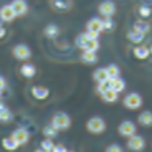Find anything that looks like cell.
<instances>
[{
  "instance_id": "1",
  "label": "cell",
  "mask_w": 152,
  "mask_h": 152,
  "mask_svg": "<svg viewBox=\"0 0 152 152\" xmlns=\"http://www.w3.org/2000/svg\"><path fill=\"white\" fill-rule=\"evenodd\" d=\"M51 124L57 131H66L71 126V118H69V115L66 112H56L54 115H52Z\"/></svg>"
},
{
  "instance_id": "2",
  "label": "cell",
  "mask_w": 152,
  "mask_h": 152,
  "mask_svg": "<svg viewBox=\"0 0 152 152\" xmlns=\"http://www.w3.org/2000/svg\"><path fill=\"white\" fill-rule=\"evenodd\" d=\"M86 129L88 132L94 134V135H98V134H102L106 131V121L102 118V117H91L86 123Z\"/></svg>"
},
{
  "instance_id": "3",
  "label": "cell",
  "mask_w": 152,
  "mask_h": 152,
  "mask_svg": "<svg viewBox=\"0 0 152 152\" xmlns=\"http://www.w3.org/2000/svg\"><path fill=\"white\" fill-rule=\"evenodd\" d=\"M123 104H124V108H126V109L135 111V109L141 108L143 98H141V95L138 92H131V94H128L126 97L123 98Z\"/></svg>"
},
{
  "instance_id": "4",
  "label": "cell",
  "mask_w": 152,
  "mask_h": 152,
  "mask_svg": "<svg viewBox=\"0 0 152 152\" xmlns=\"http://www.w3.org/2000/svg\"><path fill=\"white\" fill-rule=\"evenodd\" d=\"M146 146V143H145V138H143L141 135H137V134H134V135L128 137V148L131 151H135V152H140L143 151Z\"/></svg>"
},
{
  "instance_id": "5",
  "label": "cell",
  "mask_w": 152,
  "mask_h": 152,
  "mask_svg": "<svg viewBox=\"0 0 152 152\" xmlns=\"http://www.w3.org/2000/svg\"><path fill=\"white\" fill-rule=\"evenodd\" d=\"M12 56H14L17 60H28V58L31 57V49H29L28 45L19 43V45H15V46H14Z\"/></svg>"
},
{
  "instance_id": "6",
  "label": "cell",
  "mask_w": 152,
  "mask_h": 152,
  "mask_svg": "<svg viewBox=\"0 0 152 152\" xmlns=\"http://www.w3.org/2000/svg\"><path fill=\"white\" fill-rule=\"evenodd\" d=\"M137 132V126H135V123L134 121H131V120H124V121H121V124L118 126V134L121 137H131V135H134V134Z\"/></svg>"
},
{
  "instance_id": "7",
  "label": "cell",
  "mask_w": 152,
  "mask_h": 152,
  "mask_svg": "<svg viewBox=\"0 0 152 152\" xmlns=\"http://www.w3.org/2000/svg\"><path fill=\"white\" fill-rule=\"evenodd\" d=\"M11 138L19 146H23V145H26V143L29 141V132H28V129H25V128H19V129H15L11 134Z\"/></svg>"
},
{
  "instance_id": "8",
  "label": "cell",
  "mask_w": 152,
  "mask_h": 152,
  "mask_svg": "<svg viewBox=\"0 0 152 152\" xmlns=\"http://www.w3.org/2000/svg\"><path fill=\"white\" fill-rule=\"evenodd\" d=\"M115 3L111 2V0H104V2L100 3V6H98V12H100L103 17H112L115 14Z\"/></svg>"
},
{
  "instance_id": "9",
  "label": "cell",
  "mask_w": 152,
  "mask_h": 152,
  "mask_svg": "<svg viewBox=\"0 0 152 152\" xmlns=\"http://www.w3.org/2000/svg\"><path fill=\"white\" fill-rule=\"evenodd\" d=\"M15 12H14V10H12V6L11 5H5V6H2L0 8V20H3V22H12L14 19H15Z\"/></svg>"
},
{
  "instance_id": "10",
  "label": "cell",
  "mask_w": 152,
  "mask_h": 152,
  "mask_svg": "<svg viewBox=\"0 0 152 152\" xmlns=\"http://www.w3.org/2000/svg\"><path fill=\"white\" fill-rule=\"evenodd\" d=\"M11 6H12V10H14L17 17L25 15L26 12H28V3H26L25 0H14V2L11 3Z\"/></svg>"
},
{
  "instance_id": "11",
  "label": "cell",
  "mask_w": 152,
  "mask_h": 152,
  "mask_svg": "<svg viewBox=\"0 0 152 152\" xmlns=\"http://www.w3.org/2000/svg\"><path fill=\"white\" fill-rule=\"evenodd\" d=\"M31 94H32L34 98H37V100H45V98L49 97V89L45 88V86H32Z\"/></svg>"
},
{
  "instance_id": "12",
  "label": "cell",
  "mask_w": 152,
  "mask_h": 152,
  "mask_svg": "<svg viewBox=\"0 0 152 152\" xmlns=\"http://www.w3.org/2000/svg\"><path fill=\"white\" fill-rule=\"evenodd\" d=\"M88 31L100 34V32L103 31V20H102V19H97V17L91 19V20L88 22Z\"/></svg>"
},
{
  "instance_id": "13",
  "label": "cell",
  "mask_w": 152,
  "mask_h": 152,
  "mask_svg": "<svg viewBox=\"0 0 152 152\" xmlns=\"http://www.w3.org/2000/svg\"><path fill=\"white\" fill-rule=\"evenodd\" d=\"M51 5L57 11H68L72 6V2L71 0H51Z\"/></svg>"
},
{
  "instance_id": "14",
  "label": "cell",
  "mask_w": 152,
  "mask_h": 152,
  "mask_svg": "<svg viewBox=\"0 0 152 152\" xmlns=\"http://www.w3.org/2000/svg\"><path fill=\"white\" fill-rule=\"evenodd\" d=\"M100 95H102V98H103V102H106V103H115V102L118 100V92H115L112 88L106 89V91L102 92Z\"/></svg>"
},
{
  "instance_id": "15",
  "label": "cell",
  "mask_w": 152,
  "mask_h": 152,
  "mask_svg": "<svg viewBox=\"0 0 152 152\" xmlns=\"http://www.w3.org/2000/svg\"><path fill=\"white\" fill-rule=\"evenodd\" d=\"M138 123L145 128H151L152 126V112L151 111H143L138 115Z\"/></svg>"
},
{
  "instance_id": "16",
  "label": "cell",
  "mask_w": 152,
  "mask_h": 152,
  "mask_svg": "<svg viewBox=\"0 0 152 152\" xmlns=\"http://www.w3.org/2000/svg\"><path fill=\"white\" fill-rule=\"evenodd\" d=\"M109 83H111V88L114 89L115 92H123L124 89H126V83H124V80L123 78H120V77H117V78H112V80H109Z\"/></svg>"
},
{
  "instance_id": "17",
  "label": "cell",
  "mask_w": 152,
  "mask_h": 152,
  "mask_svg": "<svg viewBox=\"0 0 152 152\" xmlns=\"http://www.w3.org/2000/svg\"><path fill=\"white\" fill-rule=\"evenodd\" d=\"M20 72L26 78H32L35 75V66L32 63H23L22 68H20Z\"/></svg>"
},
{
  "instance_id": "18",
  "label": "cell",
  "mask_w": 152,
  "mask_h": 152,
  "mask_svg": "<svg viewBox=\"0 0 152 152\" xmlns=\"http://www.w3.org/2000/svg\"><path fill=\"white\" fill-rule=\"evenodd\" d=\"M82 60H83V63H88V65L95 63V61L98 60L97 52H94V51H83V54H82Z\"/></svg>"
},
{
  "instance_id": "19",
  "label": "cell",
  "mask_w": 152,
  "mask_h": 152,
  "mask_svg": "<svg viewBox=\"0 0 152 152\" xmlns=\"http://www.w3.org/2000/svg\"><path fill=\"white\" fill-rule=\"evenodd\" d=\"M94 80L97 83H100V82H106V80H109L108 77V71H106V68H98L95 72H94Z\"/></svg>"
},
{
  "instance_id": "20",
  "label": "cell",
  "mask_w": 152,
  "mask_h": 152,
  "mask_svg": "<svg viewBox=\"0 0 152 152\" xmlns=\"http://www.w3.org/2000/svg\"><path fill=\"white\" fill-rule=\"evenodd\" d=\"M2 146L6 149V151H10V152H14V151H17L20 146L17 145V143L11 138V137H6V138H3L2 140Z\"/></svg>"
},
{
  "instance_id": "21",
  "label": "cell",
  "mask_w": 152,
  "mask_h": 152,
  "mask_svg": "<svg viewBox=\"0 0 152 152\" xmlns=\"http://www.w3.org/2000/svg\"><path fill=\"white\" fill-rule=\"evenodd\" d=\"M149 49L146 46H137L135 49H134V56H135L138 60H146L149 57Z\"/></svg>"
},
{
  "instance_id": "22",
  "label": "cell",
  "mask_w": 152,
  "mask_h": 152,
  "mask_svg": "<svg viewBox=\"0 0 152 152\" xmlns=\"http://www.w3.org/2000/svg\"><path fill=\"white\" fill-rule=\"evenodd\" d=\"M98 48H100V43H98V39H88L85 46H83V51H94L97 52Z\"/></svg>"
},
{
  "instance_id": "23",
  "label": "cell",
  "mask_w": 152,
  "mask_h": 152,
  "mask_svg": "<svg viewBox=\"0 0 152 152\" xmlns=\"http://www.w3.org/2000/svg\"><path fill=\"white\" fill-rule=\"evenodd\" d=\"M58 26L56 25V23H51V25H48L46 28H45V35L46 37H49V39H54V37H57L58 35Z\"/></svg>"
},
{
  "instance_id": "24",
  "label": "cell",
  "mask_w": 152,
  "mask_h": 152,
  "mask_svg": "<svg viewBox=\"0 0 152 152\" xmlns=\"http://www.w3.org/2000/svg\"><path fill=\"white\" fill-rule=\"evenodd\" d=\"M106 71H108V77H109V80L120 77V68H118L117 65H114V63L109 65V66H106Z\"/></svg>"
},
{
  "instance_id": "25",
  "label": "cell",
  "mask_w": 152,
  "mask_h": 152,
  "mask_svg": "<svg viewBox=\"0 0 152 152\" xmlns=\"http://www.w3.org/2000/svg\"><path fill=\"white\" fill-rule=\"evenodd\" d=\"M128 39L132 42V43H141L143 40H145V34H141L138 31H131L128 34Z\"/></svg>"
},
{
  "instance_id": "26",
  "label": "cell",
  "mask_w": 152,
  "mask_h": 152,
  "mask_svg": "<svg viewBox=\"0 0 152 152\" xmlns=\"http://www.w3.org/2000/svg\"><path fill=\"white\" fill-rule=\"evenodd\" d=\"M149 29H151L149 23H146V22H141V20H138L135 25H134V31H138V32H141V34H146Z\"/></svg>"
},
{
  "instance_id": "27",
  "label": "cell",
  "mask_w": 152,
  "mask_h": 152,
  "mask_svg": "<svg viewBox=\"0 0 152 152\" xmlns=\"http://www.w3.org/2000/svg\"><path fill=\"white\" fill-rule=\"evenodd\" d=\"M57 129L52 126V124H48V126H45L43 128V135L46 137V138H54L56 135H57Z\"/></svg>"
},
{
  "instance_id": "28",
  "label": "cell",
  "mask_w": 152,
  "mask_h": 152,
  "mask_svg": "<svg viewBox=\"0 0 152 152\" xmlns=\"http://www.w3.org/2000/svg\"><path fill=\"white\" fill-rule=\"evenodd\" d=\"M11 118H12V114H11V111L8 109V108H5V109L0 111V121L6 123V121H10Z\"/></svg>"
},
{
  "instance_id": "29",
  "label": "cell",
  "mask_w": 152,
  "mask_h": 152,
  "mask_svg": "<svg viewBox=\"0 0 152 152\" xmlns=\"http://www.w3.org/2000/svg\"><path fill=\"white\" fill-rule=\"evenodd\" d=\"M40 146H42V149H45V151L51 152V151H52V148H54V143H52V138H45V140L40 143Z\"/></svg>"
},
{
  "instance_id": "30",
  "label": "cell",
  "mask_w": 152,
  "mask_h": 152,
  "mask_svg": "<svg viewBox=\"0 0 152 152\" xmlns=\"http://www.w3.org/2000/svg\"><path fill=\"white\" fill-rule=\"evenodd\" d=\"M86 40H88V35H86V34H80L78 37L75 39V45H77V46H78L80 49H83V46H85Z\"/></svg>"
},
{
  "instance_id": "31",
  "label": "cell",
  "mask_w": 152,
  "mask_h": 152,
  "mask_svg": "<svg viewBox=\"0 0 152 152\" xmlns=\"http://www.w3.org/2000/svg\"><path fill=\"white\" fill-rule=\"evenodd\" d=\"M111 88V83H109V80H106V82H100L97 85V92L98 94H102V92H104L106 89H109Z\"/></svg>"
},
{
  "instance_id": "32",
  "label": "cell",
  "mask_w": 152,
  "mask_h": 152,
  "mask_svg": "<svg viewBox=\"0 0 152 152\" xmlns=\"http://www.w3.org/2000/svg\"><path fill=\"white\" fill-rule=\"evenodd\" d=\"M114 22H112V19L111 17H104V20H103V29H106V31H112L114 29Z\"/></svg>"
},
{
  "instance_id": "33",
  "label": "cell",
  "mask_w": 152,
  "mask_h": 152,
  "mask_svg": "<svg viewBox=\"0 0 152 152\" xmlns=\"http://www.w3.org/2000/svg\"><path fill=\"white\" fill-rule=\"evenodd\" d=\"M151 14H152V10L149 6H145V5L140 6V15L141 17H145V19H146V17H151Z\"/></svg>"
},
{
  "instance_id": "34",
  "label": "cell",
  "mask_w": 152,
  "mask_h": 152,
  "mask_svg": "<svg viewBox=\"0 0 152 152\" xmlns=\"http://www.w3.org/2000/svg\"><path fill=\"white\" fill-rule=\"evenodd\" d=\"M51 152H68V149L63 145H54V148H52Z\"/></svg>"
},
{
  "instance_id": "35",
  "label": "cell",
  "mask_w": 152,
  "mask_h": 152,
  "mask_svg": "<svg viewBox=\"0 0 152 152\" xmlns=\"http://www.w3.org/2000/svg\"><path fill=\"white\" fill-rule=\"evenodd\" d=\"M106 152H123V151L118 145H111L108 149H106Z\"/></svg>"
},
{
  "instance_id": "36",
  "label": "cell",
  "mask_w": 152,
  "mask_h": 152,
  "mask_svg": "<svg viewBox=\"0 0 152 152\" xmlns=\"http://www.w3.org/2000/svg\"><path fill=\"white\" fill-rule=\"evenodd\" d=\"M86 35H88V39H98V32H91V31H88L86 32Z\"/></svg>"
},
{
  "instance_id": "37",
  "label": "cell",
  "mask_w": 152,
  "mask_h": 152,
  "mask_svg": "<svg viewBox=\"0 0 152 152\" xmlns=\"http://www.w3.org/2000/svg\"><path fill=\"white\" fill-rule=\"evenodd\" d=\"M6 88V80L0 75V91H3V89Z\"/></svg>"
},
{
  "instance_id": "38",
  "label": "cell",
  "mask_w": 152,
  "mask_h": 152,
  "mask_svg": "<svg viewBox=\"0 0 152 152\" xmlns=\"http://www.w3.org/2000/svg\"><path fill=\"white\" fill-rule=\"evenodd\" d=\"M5 35H6V29L3 28V26H2V25H0V39H3V37H5Z\"/></svg>"
},
{
  "instance_id": "39",
  "label": "cell",
  "mask_w": 152,
  "mask_h": 152,
  "mask_svg": "<svg viewBox=\"0 0 152 152\" xmlns=\"http://www.w3.org/2000/svg\"><path fill=\"white\" fill-rule=\"evenodd\" d=\"M35 152H48V151H45V149H42V148H40V149H37V151H35Z\"/></svg>"
},
{
  "instance_id": "40",
  "label": "cell",
  "mask_w": 152,
  "mask_h": 152,
  "mask_svg": "<svg viewBox=\"0 0 152 152\" xmlns=\"http://www.w3.org/2000/svg\"><path fill=\"white\" fill-rule=\"evenodd\" d=\"M149 52H151V54H152V48H151V49H149Z\"/></svg>"
},
{
  "instance_id": "41",
  "label": "cell",
  "mask_w": 152,
  "mask_h": 152,
  "mask_svg": "<svg viewBox=\"0 0 152 152\" xmlns=\"http://www.w3.org/2000/svg\"><path fill=\"white\" fill-rule=\"evenodd\" d=\"M0 97H2V91H0Z\"/></svg>"
},
{
  "instance_id": "42",
  "label": "cell",
  "mask_w": 152,
  "mask_h": 152,
  "mask_svg": "<svg viewBox=\"0 0 152 152\" xmlns=\"http://www.w3.org/2000/svg\"><path fill=\"white\" fill-rule=\"evenodd\" d=\"M68 152H74V151H68Z\"/></svg>"
}]
</instances>
